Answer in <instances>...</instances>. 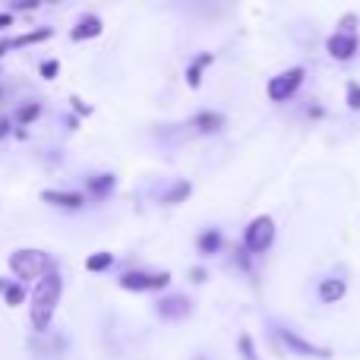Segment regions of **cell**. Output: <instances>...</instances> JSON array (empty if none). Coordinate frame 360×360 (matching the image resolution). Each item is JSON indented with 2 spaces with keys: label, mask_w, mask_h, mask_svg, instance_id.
<instances>
[{
  "label": "cell",
  "mask_w": 360,
  "mask_h": 360,
  "mask_svg": "<svg viewBox=\"0 0 360 360\" xmlns=\"http://www.w3.org/2000/svg\"><path fill=\"white\" fill-rule=\"evenodd\" d=\"M218 243H221V234H218V231H209V234H205L202 240H199V247H202L205 253H212V250H215Z\"/></svg>",
  "instance_id": "cell-14"
},
{
  "label": "cell",
  "mask_w": 360,
  "mask_h": 360,
  "mask_svg": "<svg viewBox=\"0 0 360 360\" xmlns=\"http://www.w3.org/2000/svg\"><path fill=\"white\" fill-rule=\"evenodd\" d=\"M10 25V16H0V29H6Z\"/></svg>",
  "instance_id": "cell-21"
},
{
  "label": "cell",
  "mask_w": 360,
  "mask_h": 360,
  "mask_svg": "<svg viewBox=\"0 0 360 360\" xmlns=\"http://www.w3.org/2000/svg\"><path fill=\"white\" fill-rule=\"evenodd\" d=\"M326 48H329V54L335 57V60H351V57L357 54V35H348V32H335V35L326 41Z\"/></svg>",
  "instance_id": "cell-6"
},
{
  "label": "cell",
  "mask_w": 360,
  "mask_h": 360,
  "mask_svg": "<svg viewBox=\"0 0 360 360\" xmlns=\"http://www.w3.org/2000/svg\"><path fill=\"white\" fill-rule=\"evenodd\" d=\"M4 51H6V44H0V54H4Z\"/></svg>",
  "instance_id": "cell-22"
},
{
  "label": "cell",
  "mask_w": 360,
  "mask_h": 360,
  "mask_svg": "<svg viewBox=\"0 0 360 360\" xmlns=\"http://www.w3.org/2000/svg\"><path fill=\"white\" fill-rule=\"evenodd\" d=\"M120 285L127 291H152V288H165L168 285V275L165 272H155V275H146V272H130L120 278Z\"/></svg>",
  "instance_id": "cell-5"
},
{
  "label": "cell",
  "mask_w": 360,
  "mask_h": 360,
  "mask_svg": "<svg viewBox=\"0 0 360 360\" xmlns=\"http://www.w3.org/2000/svg\"><path fill=\"white\" fill-rule=\"evenodd\" d=\"M114 184V177H101V180H92V190H108Z\"/></svg>",
  "instance_id": "cell-19"
},
{
  "label": "cell",
  "mask_w": 360,
  "mask_h": 360,
  "mask_svg": "<svg viewBox=\"0 0 360 360\" xmlns=\"http://www.w3.org/2000/svg\"><path fill=\"white\" fill-rule=\"evenodd\" d=\"M38 117V105H32V108H25L22 114H19V124H29V120H35Z\"/></svg>",
  "instance_id": "cell-17"
},
{
  "label": "cell",
  "mask_w": 360,
  "mask_h": 360,
  "mask_svg": "<svg viewBox=\"0 0 360 360\" xmlns=\"http://www.w3.org/2000/svg\"><path fill=\"white\" fill-rule=\"evenodd\" d=\"M281 338H285V342L291 345L294 351H300V354H307V357H332V354H329V348H316V345L304 342L300 335H294V332H288V329H281Z\"/></svg>",
  "instance_id": "cell-7"
},
{
  "label": "cell",
  "mask_w": 360,
  "mask_h": 360,
  "mask_svg": "<svg viewBox=\"0 0 360 360\" xmlns=\"http://www.w3.org/2000/svg\"><path fill=\"white\" fill-rule=\"evenodd\" d=\"M101 32V22H98V16H86L79 25L73 29V38L76 41H82V38H92V35H98Z\"/></svg>",
  "instance_id": "cell-11"
},
{
  "label": "cell",
  "mask_w": 360,
  "mask_h": 360,
  "mask_svg": "<svg viewBox=\"0 0 360 360\" xmlns=\"http://www.w3.org/2000/svg\"><path fill=\"white\" fill-rule=\"evenodd\" d=\"M44 202H54V205H63V209H79L82 205V196L79 193H60V190H48L41 193Z\"/></svg>",
  "instance_id": "cell-8"
},
{
  "label": "cell",
  "mask_w": 360,
  "mask_h": 360,
  "mask_svg": "<svg viewBox=\"0 0 360 360\" xmlns=\"http://www.w3.org/2000/svg\"><path fill=\"white\" fill-rule=\"evenodd\" d=\"M158 313L177 319V316H186V313H190V304H186V297H171V300H162V304H158Z\"/></svg>",
  "instance_id": "cell-10"
},
{
  "label": "cell",
  "mask_w": 360,
  "mask_h": 360,
  "mask_svg": "<svg viewBox=\"0 0 360 360\" xmlns=\"http://www.w3.org/2000/svg\"><path fill=\"white\" fill-rule=\"evenodd\" d=\"M199 79H202V76H199V67L193 63V67H190V76H186V82H190V86H199Z\"/></svg>",
  "instance_id": "cell-18"
},
{
  "label": "cell",
  "mask_w": 360,
  "mask_h": 360,
  "mask_svg": "<svg viewBox=\"0 0 360 360\" xmlns=\"http://www.w3.org/2000/svg\"><path fill=\"white\" fill-rule=\"evenodd\" d=\"M275 240V221L269 215H259L250 221L247 228V237H243V243H247L253 253H262V250H269Z\"/></svg>",
  "instance_id": "cell-3"
},
{
  "label": "cell",
  "mask_w": 360,
  "mask_h": 360,
  "mask_svg": "<svg viewBox=\"0 0 360 360\" xmlns=\"http://www.w3.org/2000/svg\"><path fill=\"white\" fill-rule=\"evenodd\" d=\"M10 269L19 278H41L44 269H48V253L41 250H19L10 256Z\"/></svg>",
  "instance_id": "cell-2"
},
{
  "label": "cell",
  "mask_w": 360,
  "mask_h": 360,
  "mask_svg": "<svg viewBox=\"0 0 360 360\" xmlns=\"http://www.w3.org/2000/svg\"><path fill=\"white\" fill-rule=\"evenodd\" d=\"M111 266V253H98V256H89L86 259V269H92V272H101V269Z\"/></svg>",
  "instance_id": "cell-13"
},
{
  "label": "cell",
  "mask_w": 360,
  "mask_h": 360,
  "mask_svg": "<svg viewBox=\"0 0 360 360\" xmlns=\"http://www.w3.org/2000/svg\"><path fill=\"white\" fill-rule=\"evenodd\" d=\"M221 124H224L221 114H199V117H196V127H199V130H205V133L221 130Z\"/></svg>",
  "instance_id": "cell-12"
},
{
  "label": "cell",
  "mask_w": 360,
  "mask_h": 360,
  "mask_svg": "<svg viewBox=\"0 0 360 360\" xmlns=\"http://www.w3.org/2000/svg\"><path fill=\"white\" fill-rule=\"evenodd\" d=\"M300 82H304V70L300 67L288 70V73H281V76H272V82H269V98L272 101L291 98V95L300 89Z\"/></svg>",
  "instance_id": "cell-4"
},
{
  "label": "cell",
  "mask_w": 360,
  "mask_h": 360,
  "mask_svg": "<svg viewBox=\"0 0 360 360\" xmlns=\"http://www.w3.org/2000/svg\"><path fill=\"white\" fill-rule=\"evenodd\" d=\"M345 281L342 278H326L323 285H319V297H323V304H335V300L345 297Z\"/></svg>",
  "instance_id": "cell-9"
},
{
  "label": "cell",
  "mask_w": 360,
  "mask_h": 360,
  "mask_svg": "<svg viewBox=\"0 0 360 360\" xmlns=\"http://www.w3.org/2000/svg\"><path fill=\"white\" fill-rule=\"evenodd\" d=\"M60 288H63V278L57 272L44 275L35 285V294H32V326H35L38 332L48 329L51 316H54V307H57V300H60Z\"/></svg>",
  "instance_id": "cell-1"
},
{
  "label": "cell",
  "mask_w": 360,
  "mask_h": 360,
  "mask_svg": "<svg viewBox=\"0 0 360 360\" xmlns=\"http://www.w3.org/2000/svg\"><path fill=\"white\" fill-rule=\"evenodd\" d=\"M22 297H25V294H22V288H19V285H13V288H6V304H10V307H16V304H22Z\"/></svg>",
  "instance_id": "cell-15"
},
{
  "label": "cell",
  "mask_w": 360,
  "mask_h": 360,
  "mask_svg": "<svg viewBox=\"0 0 360 360\" xmlns=\"http://www.w3.org/2000/svg\"><path fill=\"white\" fill-rule=\"evenodd\" d=\"M348 105L354 108V111H360V86L357 82H348Z\"/></svg>",
  "instance_id": "cell-16"
},
{
  "label": "cell",
  "mask_w": 360,
  "mask_h": 360,
  "mask_svg": "<svg viewBox=\"0 0 360 360\" xmlns=\"http://www.w3.org/2000/svg\"><path fill=\"white\" fill-rule=\"evenodd\" d=\"M41 73H44V76H48V79H51V76H54V73H57V63H54V60H51V63H44V67H41Z\"/></svg>",
  "instance_id": "cell-20"
}]
</instances>
